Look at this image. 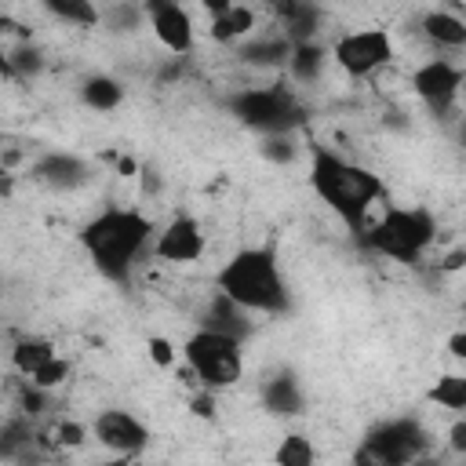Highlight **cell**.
<instances>
[{
    "label": "cell",
    "mask_w": 466,
    "mask_h": 466,
    "mask_svg": "<svg viewBox=\"0 0 466 466\" xmlns=\"http://www.w3.org/2000/svg\"><path fill=\"white\" fill-rule=\"evenodd\" d=\"M146 357H149L157 368H175L178 350H175L171 339H164V335H149V339H146Z\"/></svg>",
    "instance_id": "cell-29"
},
{
    "label": "cell",
    "mask_w": 466,
    "mask_h": 466,
    "mask_svg": "<svg viewBox=\"0 0 466 466\" xmlns=\"http://www.w3.org/2000/svg\"><path fill=\"white\" fill-rule=\"evenodd\" d=\"M44 11L66 25H76V29H95L102 22V11L95 0H40Z\"/></svg>",
    "instance_id": "cell-21"
},
{
    "label": "cell",
    "mask_w": 466,
    "mask_h": 466,
    "mask_svg": "<svg viewBox=\"0 0 466 466\" xmlns=\"http://www.w3.org/2000/svg\"><path fill=\"white\" fill-rule=\"evenodd\" d=\"M273 462H280V466H313L317 462V448L309 444V437L288 433V437H280V444L273 451Z\"/></svg>",
    "instance_id": "cell-24"
},
{
    "label": "cell",
    "mask_w": 466,
    "mask_h": 466,
    "mask_svg": "<svg viewBox=\"0 0 466 466\" xmlns=\"http://www.w3.org/2000/svg\"><path fill=\"white\" fill-rule=\"evenodd\" d=\"M448 444L459 451V455H466V419H455V426H451V437H448Z\"/></svg>",
    "instance_id": "cell-32"
},
{
    "label": "cell",
    "mask_w": 466,
    "mask_h": 466,
    "mask_svg": "<svg viewBox=\"0 0 466 466\" xmlns=\"http://www.w3.org/2000/svg\"><path fill=\"white\" fill-rule=\"evenodd\" d=\"M422 451H426V430L415 419H390V422H379L364 437V448L357 451V462L404 466V462H415Z\"/></svg>",
    "instance_id": "cell-7"
},
{
    "label": "cell",
    "mask_w": 466,
    "mask_h": 466,
    "mask_svg": "<svg viewBox=\"0 0 466 466\" xmlns=\"http://www.w3.org/2000/svg\"><path fill=\"white\" fill-rule=\"evenodd\" d=\"M309 186L350 229H360L368 211L375 208V200H382V193H386V186L375 171H368L364 164L346 160L324 146L309 149Z\"/></svg>",
    "instance_id": "cell-2"
},
{
    "label": "cell",
    "mask_w": 466,
    "mask_h": 466,
    "mask_svg": "<svg viewBox=\"0 0 466 466\" xmlns=\"http://www.w3.org/2000/svg\"><path fill=\"white\" fill-rule=\"evenodd\" d=\"M66 379H69V360H66V357H58V353L29 375V382H33V386H40V390H47V393H51V390H58Z\"/></svg>",
    "instance_id": "cell-27"
},
{
    "label": "cell",
    "mask_w": 466,
    "mask_h": 466,
    "mask_svg": "<svg viewBox=\"0 0 466 466\" xmlns=\"http://www.w3.org/2000/svg\"><path fill=\"white\" fill-rule=\"evenodd\" d=\"M258 153H262V160H269V164H291V160L299 157V138H295V131L262 135V138H258Z\"/></svg>",
    "instance_id": "cell-26"
},
{
    "label": "cell",
    "mask_w": 466,
    "mask_h": 466,
    "mask_svg": "<svg viewBox=\"0 0 466 466\" xmlns=\"http://www.w3.org/2000/svg\"><path fill=\"white\" fill-rule=\"evenodd\" d=\"M233 116L240 124H248L258 135H273V131H299L306 124V106L295 98V91L288 84H269V87H248L240 95H233L229 102Z\"/></svg>",
    "instance_id": "cell-6"
},
{
    "label": "cell",
    "mask_w": 466,
    "mask_h": 466,
    "mask_svg": "<svg viewBox=\"0 0 466 466\" xmlns=\"http://www.w3.org/2000/svg\"><path fill=\"white\" fill-rule=\"evenodd\" d=\"M237 58L248 62V66H262V69H273V66H288L291 58V40L284 33L277 36H244L237 44Z\"/></svg>",
    "instance_id": "cell-15"
},
{
    "label": "cell",
    "mask_w": 466,
    "mask_h": 466,
    "mask_svg": "<svg viewBox=\"0 0 466 466\" xmlns=\"http://www.w3.org/2000/svg\"><path fill=\"white\" fill-rule=\"evenodd\" d=\"M459 87H462V69L455 62H448V58H430L411 73V91L437 116L451 113V106L459 102Z\"/></svg>",
    "instance_id": "cell-9"
},
{
    "label": "cell",
    "mask_w": 466,
    "mask_h": 466,
    "mask_svg": "<svg viewBox=\"0 0 466 466\" xmlns=\"http://www.w3.org/2000/svg\"><path fill=\"white\" fill-rule=\"evenodd\" d=\"M233 4H237V0H200V7H204L211 18H215V15H222V11H229Z\"/></svg>",
    "instance_id": "cell-34"
},
{
    "label": "cell",
    "mask_w": 466,
    "mask_h": 466,
    "mask_svg": "<svg viewBox=\"0 0 466 466\" xmlns=\"http://www.w3.org/2000/svg\"><path fill=\"white\" fill-rule=\"evenodd\" d=\"M189 411L197 419H215V390L200 386V393H193V400H189Z\"/></svg>",
    "instance_id": "cell-31"
},
{
    "label": "cell",
    "mask_w": 466,
    "mask_h": 466,
    "mask_svg": "<svg viewBox=\"0 0 466 466\" xmlns=\"http://www.w3.org/2000/svg\"><path fill=\"white\" fill-rule=\"evenodd\" d=\"M277 11H280V22H284V36L291 44H302V40L317 36L320 7L313 0H277Z\"/></svg>",
    "instance_id": "cell-17"
},
{
    "label": "cell",
    "mask_w": 466,
    "mask_h": 466,
    "mask_svg": "<svg viewBox=\"0 0 466 466\" xmlns=\"http://www.w3.org/2000/svg\"><path fill=\"white\" fill-rule=\"evenodd\" d=\"M182 357L193 371V379L208 390H229L244 379V350L240 339L222 335L215 328H200L186 339Z\"/></svg>",
    "instance_id": "cell-5"
},
{
    "label": "cell",
    "mask_w": 466,
    "mask_h": 466,
    "mask_svg": "<svg viewBox=\"0 0 466 466\" xmlns=\"http://www.w3.org/2000/svg\"><path fill=\"white\" fill-rule=\"evenodd\" d=\"M324 58H328V47H324V44H317V40H302V44H291L288 69H291V76H295V80L309 84V80H317V76H320Z\"/></svg>",
    "instance_id": "cell-22"
},
{
    "label": "cell",
    "mask_w": 466,
    "mask_h": 466,
    "mask_svg": "<svg viewBox=\"0 0 466 466\" xmlns=\"http://www.w3.org/2000/svg\"><path fill=\"white\" fill-rule=\"evenodd\" d=\"M368 248L393 262H419L437 240V218L426 208H397L386 204L379 222L368 229Z\"/></svg>",
    "instance_id": "cell-4"
},
{
    "label": "cell",
    "mask_w": 466,
    "mask_h": 466,
    "mask_svg": "<svg viewBox=\"0 0 466 466\" xmlns=\"http://www.w3.org/2000/svg\"><path fill=\"white\" fill-rule=\"evenodd\" d=\"M153 233H157V222L149 215L135 208H102L84 222L80 244L102 277L127 284L142 251L153 248Z\"/></svg>",
    "instance_id": "cell-1"
},
{
    "label": "cell",
    "mask_w": 466,
    "mask_h": 466,
    "mask_svg": "<svg viewBox=\"0 0 466 466\" xmlns=\"http://www.w3.org/2000/svg\"><path fill=\"white\" fill-rule=\"evenodd\" d=\"M208 33H211L215 44H226V47L240 44L244 36L255 33V7H248V4H233L229 11H222V15L211 18V29H208Z\"/></svg>",
    "instance_id": "cell-20"
},
{
    "label": "cell",
    "mask_w": 466,
    "mask_h": 466,
    "mask_svg": "<svg viewBox=\"0 0 466 466\" xmlns=\"http://www.w3.org/2000/svg\"><path fill=\"white\" fill-rule=\"evenodd\" d=\"M87 441V430L80 426V422H73V419H62L58 422V444H66V448H80Z\"/></svg>",
    "instance_id": "cell-30"
},
{
    "label": "cell",
    "mask_w": 466,
    "mask_h": 466,
    "mask_svg": "<svg viewBox=\"0 0 466 466\" xmlns=\"http://www.w3.org/2000/svg\"><path fill=\"white\" fill-rule=\"evenodd\" d=\"M262 404H266V411H273V415H299V411L306 408L302 382H299L291 371H280V375L266 379V386H262Z\"/></svg>",
    "instance_id": "cell-16"
},
{
    "label": "cell",
    "mask_w": 466,
    "mask_h": 466,
    "mask_svg": "<svg viewBox=\"0 0 466 466\" xmlns=\"http://www.w3.org/2000/svg\"><path fill=\"white\" fill-rule=\"evenodd\" d=\"M55 357V342L51 339H36V335H29V339H18L15 346H11V364H15V371L18 375H33L40 364H47Z\"/></svg>",
    "instance_id": "cell-23"
},
{
    "label": "cell",
    "mask_w": 466,
    "mask_h": 466,
    "mask_svg": "<svg viewBox=\"0 0 466 466\" xmlns=\"http://www.w3.org/2000/svg\"><path fill=\"white\" fill-rule=\"evenodd\" d=\"M80 102L95 113H113L124 102V84L109 73H87L80 80Z\"/></svg>",
    "instance_id": "cell-19"
},
{
    "label": "cell",
    "mask_w": 466,
    "mask_h": 466,
    "mask_svg": "<svg viewBox=\"0 0 466 466\" xmlns=\"http://www.w3.org/2000/svg\"><path fill=\"white\" fill-rule=\"evenodd\" d=\"M331 58L342 73L350 76H371L379 73L382 66L393 62V36L379 25L371 29H353V33H342L335 44H331Z\"/></svg>",
    "instance_id": "cell-8"
},
{
    "label": "cell",
    "mask_w": 466,
    "mask_h": 466,
    "mask_svg": "<svg viewBox=\"0 0 466 466\" xmlns=\"http://www.w3.org/2000/svg\"><path fill=\"white\" fill-rule=\"evenodd\" d=\"M91 437L106 448V451H116V455H138L149 441V426L131 415L127 408H106L95 415L91 422Z\"/></svg>",
    "instance_id": "cell-11"
},
{
    "label": "cell",
    "mask_w": 466,
    "mask_h": 466,
    "mask_svg": "<svg viewBox=\"0 0 466 466\" xmlns=\"http://www.w3.org/2000/svg\"><path fill=\"white\" fill-rule=\"evenodd\" d=\"M215 291L229 295L237 306H244L248 313H288L291 309V295L280 273V258L269 244L262 248H240L233 251L222 269L215 273Z\"/></svg>",
    "instance_id": "cell-3"
},
{
    "label": "cell",
    "mask_w": 466,
    "mask_h": 466,
    "mask_svg": "<svg viewBox=\"0 0 466 466\" xmlns=\"http://www.w3.org/2000/svg\"><path fill=\"white\" fill-rule=\"evenodd\" d=\"M7 66H11V73H40L44 69V55L33 44L22 40L18 47L7 51Z\"/></svg>",
    "instance_id": "cell-28"
},
{
    "label": "cell",
    "mask_w": 466,
    "mask_h": 466,
    "mask_svg": "<svg viewBox=\"0 0 466 466\" xmlns=\"http://www.w3.org/2000/svg\"><path fill=\"white\" fill-rule=\"evenodd\" d=\"M33 178L47 189H58V193H69V189H80L91 182V167L87 160H80L76 153H44L36 164H33Z\"/></svg>",
    "instance_id": "cell-13"
},
{
    "label": "cell",
    "mask_w": 466,
    "mask_h": 466,
    "mask_svg": "<svg viewBox=\"0 0 466 466\" xmlns=\"http://www.w3.org/2000/svg\"><path fill=\"white\" fill-rule=\"evenodd\" d=\"M204 328H215V331L233 335V339H240V342L251 335L248 309L237 306V302H233L229 295H222V291L211 295V302H208V309H204Z\"/></svg>",
    "instance_id": "cell-14"
},
{
    "label": "cell",
    "mask_w": 466,
    "mask_h": 466,
    "mask_svg": "<svg viewBox=\"0 0 466 466\" xmlns=\"http://www.w3.org/2000/svg\"><path fill=\"white\" fill-rule=\"evenodd\" d=\"M459 266H462V251H451L448 262H444V269H459Z\"/></svg>",
    "instance_id": "cell-36"
},
{
    "label": "cell",
    "mask_w": 466,
    "mask_h": 466,
    "mask_svg": "<svg viewBox=\"0 0 466 466\" xmlns=\"http://www.w3.org/2000/svg\"><path fill=\"white\" fill-rule=\"evenodd\" d=\"M430 400L448 411H466V375H459V371L441 375L437 386L430 390Z\"/></svg>",
    "instance_id": "cell-25"
},
{
    "label": "cell",
    "mask_w": 466,
    "mask_h": 466,
    "mask_svg": "<svg viewBox=\"0 0 466 466\" xmlns=\"http://www.w3.org/2000/svg\"><path fill=\"white\" fill-rule=\"evenodd\" d=\"M149 251L157 258H164V262H175V266L197 262L204 255V229H200V222L193 215H175L167 226H160L153 233V248Z\"/></svg>",
    "instance_id": "cell-12"
},
{
    "label": "cell",
    "mask_w": 466,
    "mask_h": 466,
    "mask_svg": "<svg viewBox=\"0 0 466 466\" xmlns=\"http://www.w3.org/2000/svg\"><path fill=\"white\" fill-rule=\"evenodd\" d=\"M0 288H4V280H0Z\"/></svg>",
    "instance_id": "cell-37"
},
{
    "label": "cell",
    "mask_w": 466,
    "mask_h": 466,
    "mask_svg": "<svg viewBox=\"0 0 466 466\" xmlns=\"http://www.w3.org/2000/svg\"><path fill=\"white\" fill-rule=\"evenodd\" d=\"M142 189H149V193H157V189H160L157 171H146V167H142Z\"/></svg>",
    "instance_id": "cell-35"
},
{
    "label": "cell",
    "mask_w": 466,
    "mask_h": 466,
    "mask_svg": "<svg viewBox=\"0 0 466 466\" xmlns=\"http://www.w3.org/2000/svg\"><path fill=\"white\" fill-rule=\"evenodd\" d=\"M142 15L149 18V29L164 51H171V55L193 51V40H197L193 15L182 7V0H142Z\"/></svg>",
    "instance_id": "cell-10"
},
{
    "label": "cell",
    "mask_w": 466,
    "mask_h": 466,
    "mask_svg": "<svg viewBox=\"0 0 466 466\" xmlns=\"http://www.w3.org/2000/svg\"><path fill=\"white\" fill-rule=\"evenodd\" d=\"M422 33H426V40H433L437 47H451V51H459L462 44H466V18L459 15V11H448V7H433V11H426L422 15Z\"/></svg>",
    "instance_id": "cell-18"
},
{
    "label": "cell",
    "mask_w": 466,
    "mask_h": 466,
    "mask_svg": "<svg viewBox=\"0 0 466 466\" xmlns=\"http://www.w3.org/2000/svg\"><path fill=\"white\" fill-rule=\"evenodd\" d=\"M448 350H451V357H455V360H462V357H466V331H451Z\"/></svg>",
    "instance_id": "cell-33"
}]
</instances>
